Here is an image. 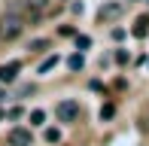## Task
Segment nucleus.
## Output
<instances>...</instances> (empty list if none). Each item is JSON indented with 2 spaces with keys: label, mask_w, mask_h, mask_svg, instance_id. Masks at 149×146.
I'll return each instance as SVG.
<instances>
[{
  "label": "nucleus",
  "mask_w": 149,
  "mask_h": 146,
  "mask_svg": "<svg viewBox=\"0 0 149 146\" xmlns=\"http://www.w3.org/2000/svg\"><path fill=\"white\" fill-rule=\"evenodd\" d=\"M18 70H22V61H9V64H3V67H0V82H15Z\"/></svg>",
  "instance_id": "obj_4"
},
{
  "label": "nucleus",
  "mask_w": 149,
  "mask_h": 146,
  "mask_svg": "<svg viewBox=\"0 0 149 146\" xmlns=\"http://www.w3.org/2000/svg\"><path fill=\"white\" fill-rule=\"evenodd\" d=\"M46 140H49V143H58L61 140V131L58 128H46Z\"/></svg>",
  "instance_id": "obj_12"
},
{
  "label": "nucleus",
  "mask_w": 149,
  "mask_h": 146,
  "mask_svg": "<svg viewBox=\"0 0 149 146\" xmlns=\"http://www.w3.org/2000/svg\"><path fill=\"white\" fill-rule=\"evenodd\" d=\"M31 49H33V52H43V49H49V43H46V40H33Z\"/></svg>",
  "instance_id": "obj_13"
},
{
  "label": "nucleus",
  "mask_w": 149,
  "mask_h": 146,
  "mask_svg": "<svg viewBox=\"0 0 149 146\" xmlns=\"http://www.w3.org/2000/svg\"><path fill=\"white\" fill-rule=\"evenodd\" d=\"M22 31H24L22 15H15V12H6V15L0 18V40H15Z\"/></svg>",
  "instance_id": "obj_1"
},
{
  "label": "nucleus",
  "mask_w": 149,
  "mask_h": 146,
  "mask_svg": "<svg viewBox=\"0 0 149 146\" xmlns=\"http://www.w3.org/2000/svg\"><path fill=\"white\" fill-rule=\"evenodd\" d=\"M116 116V107H113V104H104V107H100V119H113Z\"/></svg>",
  "instance_id": "obj_10"
},
{
  "label": "nucleus",
  "mask_w": 149,
  "mask_h": 146,
  "mask_svg": "<svg viewBox=\"0 0 149 146\" xmlns=\"http://www.w3.org/2000/svg\"><path fill=\"white\" fill-rule=\"evenodd\" d=\"M55 64H58V55H49V58H46L43 64H40V73H49L52 67H55Z\"/></svg>",
  "instance_id": "obj_9"
},
{
  "label": "nucleus",
  "mask_w": 149,
  "mask_h": 146,
  "mask_svg": "<svg viewBox=\"0 0 149 146\" xmlns=\"http://www.w3.org/2000/svg\"><path fill=\"white\" fill-rule=\"evenodd\" d=\"M134 37H146L149 34V15H140L137 22H134V31H131Z\"/></svg>",
  "instance_id": "obj_6"
},
{
  "label": "nucleus",
  "mask_w": 149,
  "mask_h": 146,
  "mask_svg": "<svg viewBox=\"0 0 149 146\" xmlns=\"http://www.w3.org/2000/svg\"><path fill=\"white\" fill-rule=\"evenodd\" d=\"M0 101H3V91H0Z\"/></svg>",
  "instance_id": "obj_16"
},
{
  "label": "nucleus",
  "mask_w": 149,
  "mask_h": 146,
  "mask_svg": "<svg viewBox=\"0 0 149 146\" xmlns=\"http://www.w3.org/2000/svg\"><path fill=\"white\" fill-rule=\"evenodd\" d=\"M137 3H149V0H137Z\"/></svg>",
  "instance_id": "obj_15"
},
{
  "label": "nucleus",
  "mask_w": 149,
  "mask_h": 146,
  "mask_svg": "<svg viewBox=\"0 0 149 146\" xmlns=\"http://www.w3.org/2000/svg\"><path fill=\"white\" fill-rule=\"evenodd\" d=\"M82 64H85V58L79 55V52H76V55H70V58H67V67H70V70H82Z\"/></svg>",
  "instance_id": "obj_8"
},
{
  "label": "nucleus",
  "mask_w": 149,
  "mask_h": 146,
  "mask_svg": "<svg viewBox=\"0 0 149 146\" xmlns=\"http://www.w3.org/2000/svg\"><path fill=\"white\" fill-rule=\"evenodd\" d=\"M122 15V3H104L97 9V18L100 22H113V18H119Z\"/></svg>",
  "instance_id": "obj_3"
},
{
  "label": "nucleus",
  "mask_w": 149,
  "mask_h": 146,
  "mask_svg": "<svg viewBox=\"0 0 149 146\" xmlns=\"http://www.w3.org/2000/svg\"><path fill=\"white\" fill-rule=\"evenodd\" d=\"M43 122H46V113L43 110H33L31 113V125H43Z\"/></svg>",
  "instance_id": "obj_11"
},
{
  "label": "nucleus",
  "mask_w": 149,
  "mask_h": 146,
  "mask_svg": "<svg viewBox=\"0 0 149 146\" xmlns=\"http://www.w3.org/2000/svg\"><path fill=\"white\" fill-rule=\"evenodd\" d=\"M55 113H58L61 122H73V119L79 116V104L76 101H61L58 107H55Z\"/></svg>",
  "instance_id": "obj_2"
},
{
  "label": "nucleus",
  "mask_w": 149,
  "mask_h": 146,
  "mask_svg": "<svg viewBox=\"0 0 149 146\" xmlns=\"http://www.w3.org/2000/svg\"><path fill=\"white\" fill-rule=\"evenodd\" d=\"M24 6H28L31 12H37V15H43V12L49 9V0H24Z\"/></svg>",
  "instance_id": "obj_7"
},
{
  "label": "nucleus",
  "mask_w": 149,
  "mask_h": 146,
  "mask_svg": "<svg viewBox=\"0 0 149 146\" xmlns=\"http://www.w3.org/2000/svg\"><path fill=\"white\" fill-rule=\"evenodd\" d=\"M9 143H12V146H31V143H33V137H31V131H28V128H15V131L9 134Z\"/></svg>",
  "instance_id": "obj_5"
},
{
  "label": "nucleus",
  "mask_w": 149,
  "mask_h": 146,
  "mask_svg": "<svg viewBox=\"0 0 149 146\" xmlns=\"http://www.w3.org/2000/svg\"><path fill=\"white\" fill-rule=\"evenodd\" d=\"M88 46H91L88 37H76V49H88Z\"/></svg>",
  "instance_id": "obj_14"
}]
</instances>
